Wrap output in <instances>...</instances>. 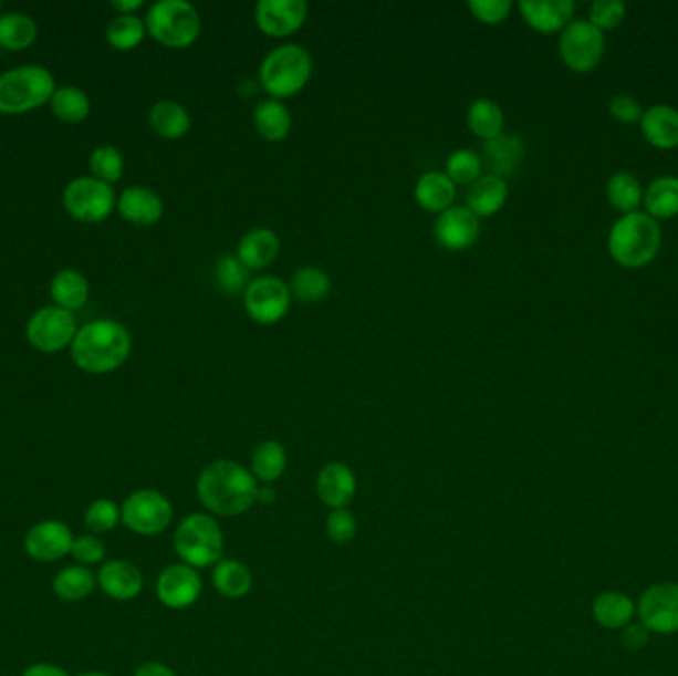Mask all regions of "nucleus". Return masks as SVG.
I'll list each match as a JSON object with an SVG mask.
<instances>
[{
	"label": "nucleus",
	"instance_id": "nucleus-28",
	"mask_svg": "<svg viewBox=\"0 0 678 676\" xmlns=\"http://www.w3.org/2000/svg\"><path fill=\"white\" fill-rule=\"evenodd\" d=\"M254 127L260 137L267 142L278 144L284 142L292 132V114L288 112L286 105L278 100H264L254 107Z\"/></svg>",
	"mask_w": 678,
	"mask_h": 676
},
{
	"label": "nucleus",
	"instance_id": "nucleus-31",
	"mask_svg": "<svg viewBox=\"0 0 678 676\" xmlns=\"http://www.w3.org/2000/svg\"><path fill=\"white\" fill-rule=\"evenodd\" d=\"M288 453L278 440H264L252 450L250 457V472L257 482H277L278 478L286 472Z\"/></svg>",
	"mask_w": 678,
	"mask_h": 676
},
{
	"label": "nucleus",
	"instance_id": "nucleus-33",
	"mask_svg": "<svg viewBox=\"0 0 678 676\" xmlns=\"http://www.w3.org/2000/svg\"><path fill=\"white\" fill-rule=\"evenodd\" d=\"M647 215L655 220L672 219L678 215V177L665 175L650 183L643 195Z\"/></svg>",
	"mask_w": 678,
	"mask_h": 676
},
{
	"label": "nucleus",
	"instance_id": "nucleus-9",
	"mask_svg": "<svg viewBox=\"0 0 678 676\" xmlns=\"http://www.w3.org/2000/svg\"><path fill=\"white\" fill-rule=\"evenodd\" d=\"M64 207L67 215L80 222H102L114 210L115 193L109 183L96 177H80L67 185Z\"/></svg>",
	"mask_w": 678,
	"mask_h": 676
},
{
	"label": "nucleus",
	"instance_id": "nucleus-51",
	"mask_svg": "<svg viewBox=\"0 0 678 676\" xmlns=\"http://www.w3.org/2000/svg\"><path fill=\"white\" fill-rule=\"evenodd\" d=\"M22 676H70L67 670H64L58 665H50V663H36V665H30Z\"/></svg>",
	"mask_w": 678,
	"mask_h": 676
},
{
	"label": "nucleus",
	"instance_id": "nucleus-49",
	"mask_svg": "<svg viewBox=\"0 0 678 676\" xmlns=\"http://www.w3.org/2000/svg\"><path fill=\"white\" fill-rule=\"evenodd\" d=\"M609 112H612L613 117H615L617 122H622V124H635V122H640V117L645 114V110L640 107L639 102H637L635 97L627 96V94L613 97L612 104H609Z\"/></svg>",
	"mask_w": 678,
	"mask_h": 676
},
{
	"label": "nucleus",
	"instance_id": "nucleus-5",
	"mask_svg": "<svg viewBox=\"0 0 678 676\" xmlns=\"http://www.w3.org/2000/svg\"><path fill=\"white\" fill-rule=\"evenodd\" d=\"M173 548L179 560L195 570L217 565L225 552V535L219 522L209 514L185 516L173 535Z\"/></svg>",
	"mask_w": 678,
	"mask_h": 676
},
{
	"label": "nucleus",
	"instance_id": "nucleus-42",
	"mask_svg": "<svg viewBox=\"0 0 678 676\" xmlns=\"http://www.w3.org/2000/svg\"><path fill=\"white\" fill-rule=\"evenodd\" d=\"M480 173H482V157L478 153L470 152V149L450 153L445 175L455 185H472L482 177Z\"/></svg>",
	"mask_w": 678,
	"mask_h": 676
},
{
	"label": "nucleus",
	"instance_id": "nucleus-43",
	"mask_svg": "<svg viewBox=\"0 0 678 676\" xmlns=\"http://www.w3.org/2000/svg\"><path fill=\"white\" fill-rule=\"evenodd\" d=\"M119 522H122V508L107 498H97L96 502L87 506L86 514H84L87 532L94 535L114 532Z\"/></svg>",
	"mask_w": 678,
	"mask_h": 676
},
{
	"label": "nucleus",
	"instance_id": "nucleus-11",
	"mask_svg": "<svg viewBox=\"0 0 678 676\" xmlns=\"http://www.w3.org/2000/svg\"><path fill=\"white\" fill-rule=\"evenodd\" d=\"M292 292L282 278L260 277L244 290V310L252 322L274 325L282 322L290 312Z\"/></svg>",
	"mask_w": 678,
	"mask_h": 676
},
{
	"label": "nucleus",
	"instance_id": "nucleus-40",
	"mask_svg": "<svg viewBox=\"0 0 678 676\" xmlns=\"http://www.w3.org/2000/svg\"><path fill=\"white\" fill-rule=\"evenodd\" d=\"M145 32V20L137 19L134 14H119L109 22L105 37L115 50L129 52L144 42Z\"/></svg>",
	"mask_w": 678,
	"mask_h": 676
},
{
	"label": "nucleus",
	"instance_id": "nucleus-4",
	"mask_svg": "<svg viewBox=\"0 0 678 676\" xmlns=\"http://www.w3.org/2000/svg\"><path fill=\"white\" fill-rule=\"evenodd\" d=\"M314 60L300 44H282L260 64V86L270 100L296 96L312 80Z\"/></svg>",
	"mask_w": 678,
	"mask_h": 676
},
{
	"label": "nucleus",
	"instance_id": "nucleus-21",
	"mask_svg": "<svg viewBox=\"0 0 678 676\" xmlns=\"http://www.w3.org/2000/svg\"><path fill=\"white\" fill-rule=\"evenodd\" d=\"M119 215L135 227H152L165 212L163 199L149 187H127L117 200Z\"/></svg>",
	"mask_w": 678,
	"mask_h": 676
},
{
	"label": "nucleus",
	"instance_id": "nucleus-12",
	"mask_svg": "<svg viewBox=\"0 0 678 676\" xmlns=\"http://www.w3.org/2000/svg\"><path fill=\"white\" fill-rule=\"evenodd\" d=\"M637 617L643 627L653 635L678 633V583H655L640 593L637 601Z\"/></svg>",
	"mask_w": 678,
	"mask_h": 676
},
{
	"label": "nucleus",
	"instance_id": "nucleus-32",
	"mask_svg": "<svg viewBox=\"0 0 678 676\" xmlns=\"http://www.w3.org/2000/svg\"><path fill=\"white\" fill-rule=\"evenodd\" d=\"M149 124L157 135L165 139H181L191 129V115L177 102L163 100L149 112Z\"/></svg>",
	"mask_w": 678,
	"mask_h": 676
},
{
	"label": "nucleus",
	"instance_id": "nucleus-20",
	"mask_svg": "<svg viewBox=\"0 0 678 676\" xmlns=\"http://www.w3.org/2000/svg\"><path fill=\"white\" fill-rule=\"evenodd\" d=\"M522 19L530 29L542 34L564 30L575 14L574 0H522L518 4Z\"/></svg>",
	"mask_w": 678,
	"mask_h": 676
},
{
	"label": "nucleus",
	"instance_id": "nucleus-15",
	"mask_svg": "<svg viewBox=\"0 0 678 676\" xmlns=\"http://www.w3.org/2000/svg\"><path fill=\"white\" fill-rule=\"evenodd\" d=\"M254 20L270 39H286L306 24L307 4L304 0H260Z\"/></svg>",
	"mask_w": 678,
	"mask_h": 676
},
{
	"label": "nucleus",
	"instance_id": "nucleus-3",
	"mask_svg": "<svg viewBox=\"0 0 678 676\" xmlns=\"http://www.w3.org/2000/svg\"><path fill=\"white\" fill-rule=\"evenodd\" d=\"M609 254L625 268H643L655 260L660 248V227L647 212L623 215L609 230Z\"/></svg>",
	"mask_w": 678,
	"mask_h": 676
},
{
	"label": "nucleus",
	"instance_id": "nucleus-35",
	"mask_svg": "<svg viewBox=\"0 0 678 676\" xmlns=\"http://www.w3.org/2000/svg\"><path fill=\"white\" fill-rule=\"evenodd\" d=\"M504 122H507L504 110L497 102L487 100V97L472 102L469 112H467V125H469L470 132L484 142H490L498 135H502Z\"/></svg>",
	"mask_w": 678,
	"mask_h": 676
},
{
	"label": "nucleus",
	"instance_id": "nucleus-39",
	"mask_svg": "<svg viewBox=\"0 0 678 676\" xmlns=\"http://www.w3.org/2000/svg\"><path fill=\"white\" fill-rule=\"evenodd\" d=\"M50 105H52V112L58 119H62L66 124L84 122L90 115V97L80 87H60L50 100Z\"/></svg>",
	"mask_w": 678,
	"mask_h": 676
},
{
	"label": "nucleus",
	"instance_id": "nucleus-16",
	"mask_svg": "<svg viewBox=\"0 0 678 676\" xmlns=\"http://www.w3.org/2000/svg\"><path fill=\"white\" fill-rule=\"evenodd\" d=\"M74 533L60 520H44L32 526L24 535V552L34 562L50 563L66 558L72 552Z\"/></svg>",
	"mask_w": 678,
	"mask_h": 676
},
{
	"label": "nucleus",
	"instance_id": "nucleus-2",
	"mask_svg": "<svg viewBox=\"0 0 678 676\" xmlns=\"http://www.w3.org/2000/svg\"><path fill=\"white\" fill-rule=\"evenodd\" d=\"M132 352V335L114 320H97L77 330L72 342V360L77 370L104 375L124 365Z\"/></svg>",
	"mask_w": 678,
	"mask_h": 676
},
{
	"label": "nucleus",
	"instance_id": "nucleus-48",
	"mask_svg": "<svg viewBox=\"0 0 678 676\" xmlns=\"http://www.w3.org/2000/svg\"><path fill=\"white\" fill-rule=\"evenodd\" d=\"M510 0H470L469 10L478 22L484 24H500L510 17L512 12Z\"/></svg>",
	"mask_w": 678,
	"mask_h": 676
},
{
	"label": "nucleus",
	"instance_id": "nucleus-13",
	"mask_svg": "<svg viewBox=\"0 0 678 676\" xmlns=\"http://www.w3.org/2000/svg\"><path fill=\"white\" fill-rule=\"evenodd\" d=\"M76 318L58 305H46L32 315L27 325V340L39 352L56 353L72 345L76 337Z\"/></svg>",
	"mask_w": 678,
	"mask_h": 676
},
{
	"label": "nucleus",
	"instance_id": "nucleus-8",
	"mask_svg": "<svg viewBox=\"0 0 678 676\" xmlns=\"http://www.w3.org/2000/svg\"><path fill=\"white\" fill-rule=\"evenodd\" d=\"M171 520L173 506L169 498L154 488L135 490L122 505V524L137 535H159L169 528Z\"/></svg>",
	"mask_w": 678,
	"mask_h": 676
},
{
	"label": "nucleus",
	"instance_id": "nucleus-10",
	"mask_svg": "<svg viewBox=\"0 0 678 676\" xmlns=\"http://www.w3.org/2000/svg\"><path fill=\"white\" fill-rule=\"evenodd\" d=\"M605 37L590 20H572L560 39V56L574 72H592L602 62Z\"/></svg>",
	"mask_w": 678,
	"mask_h": 676
},
{
	"label": "nucleus",
	"instance_id": "nucleus-29",
	"mask_svg": "<svg viewBox=\"0 0 678 676\" xmlns=\"http://www.w3.org/2000/svg\"><path fill=\"white\" fill-rule=\"evenodd\" d=\"M97 587V575L84 565L62 568L52 580V591L62 601H84Z\"/></svg>",
	"mask_w": 678,
	"mask_h": 676
},
{
	"label": "nucleus",
	"instance_id": "nucleus-47",
	"mask_svg": "<svg viewBox=\"0 0 678 676\" xmlns=\"http://www.w3.org/2000/svg\"><path fill=\"white\" fill-rule=\"evenodd\" d=\"M70 555L76 560L77 565L92 568V565H97V563H104L105 545L94 533H84V535H77L74 543H72Z\"/></svg>",
	"mask_w": 678,
	"mask_h": 676
},
{
	"label": "nucleus",
	"instance_id": "nucleus-23",
	"mask_svg": "<svg viewBox=\"0 0 678 676\" xmlns=\"http://www.w3.org/2000/svg\"><path fill=\"white\" fill-rule=\"evenodd\" d=\"M592 615L599 627L622 631L637 617V603L623 591H603L593 600Z\"/></svg>",
	"mask_w": 678,
	"mask_h": 676
},
{
	"label": "nucleus",
	"instance_id": "nucleus-25",
	"mask_svg": "<svg viewBox=\"0 0 678 676\" xmlns=\"http://www.w3.org/2000/svg\"><path fill=\"white\" fill-rule=\"evenodd\" d=\"M280 239L270 229H252L242 235L237 247V257L249 270H262L277 262Z\"/></svg>",
	"mask_w": 678,
	"mask_h": 676
},
{
	"label": "nucleus",
	"instance_id": "nucleus-37",
	"mask_svg": "<svg viewBox=\"0 0 678 676\" xmlns=\"http://www.w3.org/2000/svg\"><path fill=\"white\" fill-rule=\"evenodd\" d=\"M643 195L645 191L633 173H615L607 183V199L612 202L613 209L619 210L623 215H630L639 209Z\"/></svg>",
	"mask_w": 678,
	"mask_h": 676
},
{
	"label": "nucleus",
	"instance_id": "nucleus-27",
	"mask_svg": "<svg viewBox=\"0 0 678 676\" xmlns=\"http://www.w3.org/2000/svg\"><path fill=\"white\" fill-rule=\"evenodd\" d=\"M507 200L508 183L494 175H482L478 181L470 185L467 207L477 215L478 219H484L504 209Z\"/></svg>",
	"mask_w": 678,
	"mask_h": 676
},
{
	"label": "nucleus",
	"instance_id": "nucleus-1",
	"mask_svg": "<svg viewBox=\"0 0 678 676\" xmlns=\"http://www.w3.org/2000/svg\"><path fill=\"white\" fill-rule=\"evenodd\" d=\"M197 496L210 514L234 518L254 506L259 482L239 462L215 460L202 468L197 480Z\"/></svg>",
	"mask_w": 678,
	"mask_h": 676
},
{
	"label": "nucleus",
	"instance_id": "nucleus-6",
	"mask_svg": "<svg viewBox=\"0 0 678 676\" xmlns=\"http://www.w3.org/2000/svg\"><path fill=\"white\" fill-rule=\"evenodd\" d=\"M145 29L167 49H189L201 37V17L187 0H159L147 12Z\"/></svg>",
	"mask_w": 678,
	"mask_h": 676
},
{
	"label": "nucleus",
	"instance_id": "nucleus-41",
	"mask_svg": "<svg viewBox=\"0 0 678 676\" xmlns=\"http://www.w3.org/2000/svg\"><path fill=\"white\" fill-rule=\"evenodd\" d=\"M215 278L217 284L225 294H244V290L249 288L250 270L240 262L237 254H225L219 258L217 267H215Z\"/></svg>",
	"mask_w": 678,
	"mask_h": 676
},
{
	"label": "nucleus",
	"instance_id": "nucleus-50",
	"mask_svg": "<svg viewBox=\"0 0 678 676\" xmlns=\"http://www.w3.org/2000/svg\"><path fill=\"white\" fill-rule=\"evenodd\" d=\"M625 635H623V643L625 647L630 651H637V648L645 647V643L649 641V631L643 627L640 623H630L629 627L623 628Z\"/></svg>",
	"mask_w": 678,
	"mask_h": 676
},
{
	"label": "nucleus",
	"instance_id": "nucleus-38",
	"mask_svg": "<svg viewBox=\"0 0 678 676\" xmlns=\"http://www.w3.org/2000/svg\"><path fill=\"white\" fill-rule=\"evenodd\" d=\"M34 20L22 12H9L0 17V46L7 50H24L36 40Z\"/></svg>",
	"mask_w": 678,
	"mask_h": 676
},
{
	"label": "nucleus",
	"instance_id": "nucleus-45",
	"mask_svg": "<svg viewBox=\"0 0 678 676\" xmlns=\"http://www.w3.org/2000/svg\"><path fill=\"white\" fill-rule=\"evenodd\" d=\"M325 533L337 545H347L354 542L357 535V520L347 508L330 510V514L325 518Z\"/></svg>",
	"mask_w": 678,
	"mask_h": 676
},
{
	"label": "nucleus",
	"instance_id": "nucleus-52",
	"mask_svg": "<svg viewBox=\"0 0 678 676\" xmlns=\"http://www.w3.org/2000/svg\"><path fill=\"white\" fill-rule=\"evenodd\" d=\"M134 676H177V673L163 663H144L135 670Z\"/></svg>",
	"mask_w": 678,
	"mask_h": 676
},
{
	"label": "nucleus",
	"instance_id": "nucleus-30",
	"mask_svg": "<svg viewBox=\"0 0 678 676\" xmlns=\"http://www.w3.org/2000/svg\"><path fill=\"white\" fill-rule=\"evenodd\" d=\"M212 585L227 600H242L252 590V573L239 560H220L212 568Z\"/></svg>",
	"mask_w": 678,
	"mask_h": 676
},
{
	"label": "nucleus",
	"instance_id": "nucleus-19",
	"mask_svg": "<svg viewBox=\"0 0 678 676\" xmlns=\"http://www.w3.org/2000/svg\"><path fill=\"white\" fill-rule=\"evenodd\" d=\"M97 575V587L109 600L132 601L142 595L145 580L142 570L127 560H109L102 563Z\"/></svg>",
	"mask_w": 678,
	"mask_h": 676
},
{
	"label": "nucleus",
	"instance_id": "nucleus-7",
	"mask_svg": "<svg viewBox=\"0 0 678 676\" xmlns=\"http://www.w3.org/2000/svg\"><path fill=\"white\" fill-rule=\"evenodd\" d=\"M54 77L46 67L20 66L0 74V114H29L54 96Z\"/></svg>",
	"mask_w": 678,
	"mask_h": 676
},
{
	"label": "nucleus",
	"instance_id": "nucleus-22",
	"mask_svg": "<svg viewBox=\"0 0 678 676\" xmlns=\"http://www.w3.org/2000/svg\"><path fill=\"white\" fill-rule=\"evenodd\" d=\"M525 145L518 135L502 134L490 139L482 149V159L487 163L490 175L507 181L508 177L517 175L524 162Z\"/></svg>",
	"mask_w": 678,
	"mask_h": 676
},
{
	"label": "nucleus",
	"instance_id": "nucleus-18",
	"mask_svg": "<svg viewBox=\"0 0 678 676\" xmlns=\"http://www.w3.org/2000/svg\"><path fill=\"white\" fill-rule=\"evenodd\" d=\"M355 492H357V478L347 465L327 462L320 468L315 478V495L330 510L347 508L354 502Z\"/></svg>",
	"mask_w": 678,
	"mask_h": 676
},
{
	"label": "nucleus",
	"instance_id": "nucleus-44",
	"mask_svg": "<svg viewBox=\"0 0 678 676\" xmlns=\"http://www.w3.org/2000/svg\"><path fill=\"white\" fill-rule=\"evenodd\" d=\"M90 169L104 183H115L124 175V155L112 145H102L90 157Z\"/></svg>",
	"mask_w": 678,
	"mask_h": 676
},
{
	"label": "nucleus",
	"instance_id": "nucleus-54",
	"mask_svg": "<svg viewBox=\"0 0 678 676\" xmlns=\"http://www.w3.org/2000/svg\"><path fill=\"white\" fill-rule=\"evenodd\" d=\"M80 676H109L107 673H102V670H90V673H82Z\"/></svg>",
	"mask_w": 678,
	"mask_h": 676
},
{
	"label": "nucleus",
	"instance_id": "nucleus-36",
	"mask_svg": "<svg viewBox=\"0 0 678 676\" xmlns=\"http://www.w3.org/2000/svg\"><path fill=\"white\" fill-rule=\"evenodd\" d=\"M330 290H332V280L322 268L317 267L298 268L290 282V292L304 304L322 302L330 294Z\"/></svg>",
	"mask_w": 678,
	"mask_h": 676
},
{
	"label": "nucleus",
	"instance_id": "nucleus-34",
	"mask_svg": "<svg viewBox=\"0 0 678 676\" xmlns=\"http://www.w3.org/2000/svg\"><path fill=\"white\" fill-rule=\"evenodd\" d=\"M50 294L52 300L56 302L58 308H64L67 312L80 310L86 304L90 287H87L86 278L82 277L77 270L66 268L60 270L56 277L52 278L50 284Z\"/></svg>",
	"mask_w": 678,
	"mask_h": 676
},
{
	"label": "nucleus",
	"instance_id": "nucleus-17",
	"mask_svg": "<svg viewBox=\"0 0 678 676\" xmlns=\"http://www.w3.org/2000/svg\"><path fill=\"white\" fill-rule=\"evenodd\" d=\"M480 219L469 207H450L435 222V240L449 252L469 250L480 237Z\"/></svg>",
	"mask_w": 678,
	"mask_h": 676
},
{
	"label": "nucleus",
	"instance_id": "nucleus-46",
	"mask_svg": "<svg viewBox=\"0 0 678 676\" xmlns=\"http://www.w3.org/2000/svg\"><path fill=\"white\" fill-rule=\"evenodd\" d=\"M627 7L622 0H595L590 9V22L595 29L612 30L622 24Z\"/></svg>",
	"mask_w": 678,
	"mask_h": 676
},
{
	"label": "nucleus",
	"instance_id": "nucleus-53",
	"mask_svg": "<svg viewBox=\"0 0 678 676\" xmlns=\"http://www.w3.org/2000/svg\"><path fill=\"white\" fill-rule=\"evenodd\" d=\"M109 7L119 14H134L135 10L144 7V0H112Z\"/></svg>",
	"mask_w": 678,
	"mask_h": 676
},
{
	"label": "nucleus",
	"instance_id": "nucleus-14",
	"mask_svg": "<svg viewBox=\"0 0 678 676\" xmlns=\"http://www.w3.org/2000/svg\"><path fill=\"white\" fill-rule=\"evenodd\" d=\"M202 580L199 570L187 563L167 565L155 583L157 600L167 610L179 611L191 607L201 597Z\"/></svg>",
	"mask_w": 678,
	"mask_h": 676
},
{
	"label": "nucleus",
	"instance_id": "nucleus-26",
	"mask_svg": "<svg viewBox=\"0 0 678 676\" xmlns=\"http://www.w3.org/2000/svg\"><path fill=\"white\" fill-rule=\"evenodd\" d=\"M457 199V185L445 173L429 171L420 175L415 185V200L427 212H445Z\"/></svg>",
	"mask_w": 678,
	"mask_h": 676
},
{
	"label": "nucleus",
	"instance_id": "nucleus-24",
	"mask_svg": "<svg viewBox=\"0 0 678 676\" xmlns=\"http://www.w3.org/2000/svg\"><path fill=\"white\" fill-rule=\"evenodd\" d=\"M640 132L657 149L678 147V110L672 105H653L640 117Z\"/></svg>",
	"mask_w": 678,
	"mask_h": 676
}]
</instances>
